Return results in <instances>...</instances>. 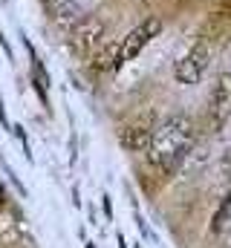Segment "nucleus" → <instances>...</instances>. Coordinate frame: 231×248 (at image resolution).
Listing matches in <instances>:
<instances>
[{"label": "nucleus", "mask_w": 231, "mask_h": 248, "mask_svg": "<svg viewBox=\"0 0 231 248\" xmlns=\"http://www.w3.org/2000/svg\"><path fill=\"white\" fill-rule=\"evenodd\" d=\"M226 159H229V162H231V150H229V156H226Z\"/></svg>", "instance_id": "nucleus-11"}, {"label": "nucleus", "mask_w": 231, "mask_h": 248, "mask_svg": "<svg viewBox=\"0 0 231 248\" xmlns=\"http://www.w3.org/2000/svg\"><path fill=\"white\" fill-rule=\"evenodd\" d=\"M202 44H208L211 49H220L226 46L231 38V15L229 12H211L205 17V23L199 26V35H197Z\"/></svg>", "instance_id": "nucleus-7"}, {"label": "nucleus", "mask_w": 231, "mask_h": 248, "mask_svg": "<svg viewBox=\"0 0 231 248\" xmlns=\"http://www.w3.org/2000/svg\"><path fill=\"white\" fill-rule=\"evenodd\" d=\"M229 228H231V190L226 193V199H223V205L214 217V234H229Z\"/></svg>", "instance_id": "nucleus-9"}, {"label": "nucleus", "mask_w": 231, "mask_h": 248, "mask_svg": "<svg viewBox=\"0 0 231 248\" xmlns=\"http://www.w3.org/2000/svg\"><path fill=\"white\" fill-rule=\"evenodd\" d=\"M159 32H162V20H159L156 15H150V17H145L139 26H133V29L121 38V66L127 61H136L139 52H142Z\"/></svg>", "instance_id": "nucleus-4"}, {"label": "nucleus", "mask_w": 231, "mask_h": 248, "mask_svg": "<svg viewBox=\"0 0 231 248\" xmlns=\"http://www.w3.org/2000/svg\"><path fill=\"white\" fill-rule=\"evenodd\" d=\"M153 130H156L153 119L145 116V119H136V122L124 124V127L118 130V141H121V147L130 150V153H145L148 144H150V139H153Z\"/></svg>", "instance_id": "nucleus-5"}, {"label": "nucleus", "mask_w": 231, "mask_h": 248, "mask_svg": "<svg viewBox=\"0 0 231 248\" xmlns=\"http://www.w3.org/2000/svg\"><path fill=\"white\" fill-rule=\"evenodd\" d=\"M93 72H99V75H107V72H116L118 66H121V41H113V44H101V49L93 55Z\"/></svg>", "instance_id": "nucleus-8"}, {"label": "nucleus", "mask_w": 231, "mask_h": 248, "mask_svg": "<svg viewBox=\"0 0 231 248\" xmlns=\"http://www.w3.org/2000/svg\"><path fill=\"white\" fill-rule=\"evenodd\" d=\"M15 243H17V225L0 217V246H15Z\"/></svg>", "instance_id": "nucleus-10"}, {"label": "nucleus", "mask_w": 231, "mask_h": 248, "mask_svg": "<svg viewBox=\"0 0 231 248\" xmlns=\"http://www.w3.org/2000/svg\"><path fill=\"white\" fill-rule=\"evenodd\" d=\"M104 35H107V26L101 17H81L69 32V46L78 58H93L101 49Z\"/></svg>", "instance_id": "nucleus-3"}, {"label": "nucleus", "mask_w": 231, "mask_h": 248, "mask_svg": "<svg viewBox=\"0 0 231 248\" xmlns=\"http://www.w3.org/2000/svg\"><path fill=\"white\" fill-rule=\"evenodd\" d=\"M214 52L217 49H211L208 44H202V41H197L179 61L173 66V78L179 81V84H185V87H194V84H199L202 78H205V72H208V66H211V58H214Z\"/></svg>", "instance_id": "nucleus-2"}, {"label": "nucleus", "mask_w": 231, "mask_h": 248, "mask_svg": "<svg viewBox=\"0 0 231 248\" xmlns=\"http://www.w3.org/2000/svg\"><path fill=\"white\" fill-rule=\"evenodd\" d=\"M231 113V69L223 72L214 87H211V98H208V116H211V127L226 124Z\"/></svg>", "instance_id": "nucleus-6"}, {"label": "nucleus", "mask_w": 231, "mask_h": 248, "mask_svg": "<svg viewBox=\"0 0 231 248\" xmlns=\"http://www.w3.org/2000/svg\"><path fill=\"white\" fill-rule=\"evenodd\" d=\"M194 141H197L194 119L188 113H173L153 130V139L145 150L148 165L162 173H173L194 150Z\"/></svg>", "instance_id": "nucleus-1"}]
</instances>
